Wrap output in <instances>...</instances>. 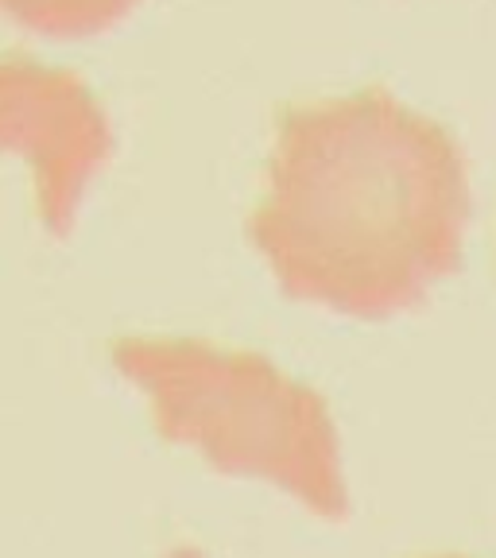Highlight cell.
<instances>
[{
  "mask_svg": "<svg viewBox=\"0 0 496 558\" xmlns=\"http://www.w3.org/2000/svg\"><path fill=\"white\" fill-rule=\"evenodd\" d=\"M140 0H0L20 24L47 35H94L129 16Z\"/></svg>",
  "mask_w": 496,
  "mask_h": 558,
  "instance_id": "277c9868",
  "label": "cell"
},
{
  "mask_svg": "<svg viewBox=\"0 0 496 558\" xmlns=\"http://www.w3.org/2000/svg\"><path fill=\"white\" fill-rule=\"evenodd\" d=\"M113 365L152 400L167 442L194 446L229 477L268 481L330 523L349 520L330 408L264 353L194 338H121Z\"/></svg>",
  "mask_w": 496,
  "mask_h": 558,
  "instance_id": "7a4b0ae2",
  "label": "cell"
},
{
  "mask_svg": "<svg viewBox=\"0 0 496 558\" xmlns=\"http://www.w3.org/2000/svg\"><path fill=\"white\" fill-rule=\"evenodd\" d=\"M470 163L458 140L388 89L291 109L249 221L283 295L392 318L462 264Z\"/></svg>",
  "mask_w": 496,
  "mask_h": 558,
  "instance_id": "6da1fadb",
  "label": "cell"
},
{
  "mask_svg": "<svg viewBox=\"0 0 496 558\" xmlns=\"http://www.w3.org/2000/svg\"><path fill=\"white\" fill-rule=\"evenodd\" d=\"M0 148L32 163L39 218L66 233L89 179L113 156V121L78 70L0 54Z\"/></svg>",
  "mask_w": 496,
  "mask_h": 558,
  "instance_id": "3957f363",
  "label": "cell"
}]
</instances>
